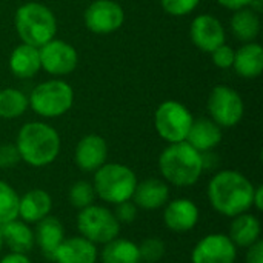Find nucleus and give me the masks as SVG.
<instances>
[{
	"label": "nucleus",
	"mask_w": 263,
	"mask_h": 263,
	"mask_svg": "<svg viewBox=\"0 0 263 263\" xmlns=\"http://www.w3.org/2000/svg\"><path fill=\"white\" fill-rule=\"evenodd\" d=\"M254 188V183L242 173L223 170L210 180L206 196L216 213L233 219L253 208Z\"/></svg>",
	"instance_id": "f257e3e1"
},
{
	"label": "nucleus",
	"mask_w": 263,
	"mask_h": 263,
	"mask_svg": "<svg viewBox=\"0 0 263 263\" xmlns=\"http://www.w3.org/2000/svg\"><path fill=\"white\" fill-rule=\"evenodd\" d=\"M15 146L22 162L32 168H43L59 157L62 140L54 126L43 122H29L18 129Z\"/></svg>",
	"instance_id": "f03ea898"
},
{
	"label": "nucleus",
	"mask_w": 263,
	"mask_h": 263,
	"mask_svg": "<svg viewBox=\"0 0 263 263\" xmlns=\"http://www.w3.org/2000/svg\"><path fill=\"white\" fill-rule=\"evenodd\" d=\"M159 171L166 183L179 188L196 185L202 174V154L186 142L168 143L159 156Z\"/></svg>",
	"instance_id": "7ed1b4c3"
},
{
	"label": "nucleus",
	"mask_w": 263,
	"mask_h": 263,
	"mask_svg": "<svg viewBox=\"0 0 263 263\" xmlns=\"http://www.w3.org/2000/svg\"><path fill=\"white\" fill-rule=\"evenodd\" d=\"M15 32L22 43L40 48L57 34V18L43 3L28 2L17 8L14 15Z\"/></svg>",
	"instance_id": "20e7f679"
},
{
	"label": "nucleus",
	"mask_w": 263,
	"mask_h": 263,
	"mask_svg": "<svg viewBox=\"0 0 263 263\" xmlns=\"http://www.w3.org/2000/svg\"><path fill=\"white\" fill-rule=\"evenodd\" d=\"M137 182V176L129 166L106 162L94 173L92 186L100 200L117 205L120 202L131 200Z\"/></svg>",
	"instance_id": "39448f33"
},
{
	"label": "nucleus",
	"mask_w": 263,
	"mask_h": 263,
	"mask_svg": "<svg viewBox=\"0 0 263 263\" xmlns=\"http://www.w3.org/2000/svg\"><path fill=\"white\" fill-rule=\"evenodd\" d=\"M29 108L43 119H57L66 114L74 105V89L62 79H51L32 88Z\"/></svg>",
	"instance_id": "423d86ee"
},
{
	"label": "nucleus",
	"mask_w": 263,
	"mask_h": 263,
	"mask_svg": "<svg viewBox=\"0 0 263 263\" xmlns=\"http://www.w3.org/2000/svg\"><path fill=\"white\" fill-rule=\"evenodd\" d=\"M77 230L94 245H105L119 237L120 223L109 208L92 203L79 211Z\"/></svg>",
	"instance_id": "0eeeda50"
},
{
	"label": "nucleus",
	"mask_w": 263,
	"mask_h": 263,
	"mask_svg": "<svg viewBox=\"0 0 263 263\" xmlns=\"http://www.w3.org/2000/svg\"><path fill=\"white\" fill-rule=\"evenodd\" d=\"M193 120L190 109L177 100L162 102L154 112V128L168 143L185 142Z\"/></svg>",
	"instance_id": "6e6552de"
},
{
	"label": "nucleus",
	"mask_w": 263,
	"mask_h": 263,
	"mask_svg": "<svg viewBox=\"0 0 263 263\" xmlns=\"http://www.w3.org/2000/svg\"><path fill=\"white\" fill-rule=\"evenodd\" d=\"M206 108L210 119L220 128H233L239 125L245 112L242 96L227 85H217L211 89Z\"/></svg>",
	"instance_id": "1a4fd4ad"
},
{
	"label": "nucleus",
	"mask_w": 263,
	"mask_h": 263,
	"mask_svg": "<svg viewBox=\"0 0 263 263\" xmlns=\"http://www.w3.org/2000/svg\"><path fill=\"white\" fill-rule=\"evenodd\" d=\"M39 52L42 69L57 79L69 76L76 71L79 65V54L76 48L71 43L59 40L55 37L42 45L39 48Z\"/></svg>",
	"instance_id": "9d476101"
},
{
	"label": "nucleus",
	"mask_w": 263,
	"mask_h": 263,
	"mask_svg": "<svg viewBox=\"0 0 263 263\" xmlns=\"http://www.w3.org/2000/svg\"><path fill=\"white\" fill-rule=\"evenodd\" d=\"M83 22L94 34H111L122 28L125 11L114 0H94L85 9Z\"/></svg>",
	"instance_id": "9b49d317"
},
{
	"label": "nucleus",
	"mask_w": 263,
	"mask_h": 263,
	"mask_svg": "<svg viewBox=\"0 0 263 263\" xmlns=\"http://www.w3.org/2000/svg\"><path fill=\"white\" fill-rule=\"evenodd\" d=\"M236 259L237 247L222 233L202 237L191 251V263H236Z\"/></svg>",
	"instance_id": "f8f14e48"
},
{
	"label": "nucleus",
	"mask_w": 263,
	"mask_h": 263,
	"mask_svg": "<svg viewBox=\"0 0 263 263\" xmlns=\"http://www.w3.org/2000/svg\"><path fill=\"white\" fill-rule=\"evenodd\" d=\"M190 37L194 46L211 54L216 48L225 43V28L222 22L211 14H199L190 26Z\"/></svg>",
	"instance_id": "ddd939ff"
},
{
	"label": "nucleus",
	"mask_w": 263,
	"mask_h": 263,
	"mask_svg": "<svg viewBox=\"0 0 263 263\" xmlns=\"http://www.w3.org/2000/svg\"><path fill=\"white\" fill-rule=\"evenodd\" d=\"M200 219L199 206L191 200L185 197L174 199L171 202H166L165 211H163V223L165 227L177 234L188 233L196 228Z\"/></svg>",
	"instance_id": "4468645a"
},
{
	"label": "nucleus",
	"mask_w": 263,
	"mask_h": 263,
	"mask_svg": "<svg viewBox=\"0 0 263 263\" xmlns=\"http://www.w3.org/2000/svg\"><path fill=\"white\" fill-rule=\"evenodd\" d=\"M108 159L106 140L99 134L83 136L74 149V162L85 173H96Z\"/></svg>",
	"instance_id": "2eb2a0df"
},
{
	"label": "nucleus",
	"mask_w": 263,
	"mask_h": 263,
	"mask_svg": "<svg viewBox=\"0 0 263 263\" xmlns=\"http://www.w3.org/2000/svg\"><path fill=\"white\" fill-rule=\"evenodd\" d=\"M131 200L136 203L137 208L146 211L163 208L170 200V186L163 179L148 177L142 182H137Z\"/></svg>",
	"instance_id": "dca6fc26"
},
{
	"label": "nucleus",
	"mask_w": 263,
	"mask_h": 263,
	"mask_svg": "<svg viewBox=\"0 0 263 263\" xmlns=\"http://www.w3.org/2000/svg\"><path fill=\"white\" fill-rule=\"evenodd\" d=\"M97 259V245L82 236L63 239L51 257L55 263H96Z\"/></svg>",
	"instance_id": "f3484780"
},
{
	"label": "nucleus",
	"mask_w": 263,
	"mask_h": 263,
	"mask_svg": "<svg viewBox=\"0 0 263 263\" xmlns=\"http://www.w3.org/2000/svg\"><path fill=\"white\" fill-rule=\"evenodd\" d=\"M222 137V128L216 122H213L210 117H200L193 120L185 142L190 143L196 151L206 153L214 151V148L220 145Z\"/></svg>",
	"instance_id": "a211bd4d"
},
{
	"label": "nucleus",
	"mask_w": 263,
	"mask_h": 263,
	"mask_svg": "<svg viewBox=\"0 0 263 263\" xmlns=\"http://www.w3.org/2000/svg\"><path fill=\"white\" fill-rule=\"evenodd\" d=\"M52 197L42 188L26 191L18 202V219L26 223H37L51 214Z\"/></svg>",
	"instance_id": "6ab92c4d"
},
{
	"label": "nucleus",
	"mask_w": 263,
	"mask_h": 263,
	"mask_svg": "<svg viewBox=\"0 0 263 263\" xmlns=\"http://www.w3.org/2000/svg\"><path fill=\"white\" fill-rule=\"evenodd\" d=\"M234 71L243 79H257L263 71V48L257 42L243 43L234 51Z\"/></svg>",
	"instance_id": "aec40b11"
},
{
	"label": "nucleus",
	"mask_w": 263,
	"mask_h": 263,
	"mask_svg": "<svg viewBox=\"0 0 263 263\" xmlns=\"http://www.w3.org/2000/svg\"><path fill=\"white\" fill-rule=\"evenodd\" d=\"M3 236V245L8 247L11 253L28 254L35 247L34 230H31L29 223L14 219L0 227Z\"/></svg>",
	"instance_id": "412c9836"
},
{
	"label": "nucleus",
	"mask_w": 263,
	"mask_h": 263,
	"mask_svg": "<svg viewBox=\"0 0 263 263\" xmlns=\"http://www.w3.org/2000/svg\"><path fill=\"white\" fill-rule=\"evenodd\" d=\"M9 69L17 79L34 77L42 69L39 48L26 43L17 45L9 55Z\"/></svg>",
	"instance_id": "4be33fe9"
},
{
	"label": "nucleus",
	"mask_w": 263,
	"mask_h": 263,
	"mask_svg": "<svg viewBox=\"0 0 263 263\" xmlns=\"http://www.w3.org/2000/svg\"><path fill=\"white\" fill-rule=\"evenodd\" d=\"M65 239V230L62 222L54 216H46L40 222L35 223L34 240L35 245L42 250L46 257H52L54 251Z\"/></svg>",
	"instance_id": "5701e85b"
},
{
	"label": "nucleus",
	"mask_w": 263,
	"mask_h": 263,
	"mask_svg": "<svg viewBox=\"0 0 263 263\" xmlns=\"http://www.w3.org/2000/svg\"><path fill=\"white\" fill-rule=\"evenodd\" d=\"M260 236H262V225L254 214L243 213L240 216L233 217L228 237L233 240V243L237 248L251 247L253 243L260 240Z\"/></svg>",
	"instance_id": "b1692460"
},
{
	"label": "nucleus",
	"mask_w": 263,
	"mask_h": 263,
	"mask_svg": "<svg viewBox=\"0 0 263 263\" xmlns=\"http://www.w3.org/2000/svg\"><path fill=\"white\" fill-rule=\"evenodd\" d=\"M233 12L234 14L230 20V28H231L233 35L242 43L256 42L262 29L260 14L254 12L248 6L233 11Z\"/></svg>",
	"instance_id": "393cba45"
},
{
	"label": "nucleus",
	"mask_w": 263,
	"mask_h": 263,
	"mask_svg": "<svg viewBox=\"0 0 263 263\" xmlns=\"http://www.w3.org/2000/svg\"><path fill=\"white\" fill-rule=\"evenodd\" d=\"M102 263H142L139 245L133 240L116 237L103 245L100 253Z\"/></svg>",
	"instance_id": "a878e982"
},
{
	"label": "nucleus",
	"mask_w": 263,
	"mask_h": 263,
	"mask_svg": "<svg viewBox=\"0 0 263 263\" xmlns=\"http://www.w3.org/2000/svg\"><path fill=\"white\" fill-rule=\"evenodd\" d=\"M29 108L28 96L15 88L0 89V119L12 120L22 117Z\"/></svg>",
	"instance_id": "bb28decb"
},
{
	"label": "nucleus",
	"mask_w": 263,
	"mask_h": 263,
	"mask_svg": "<svg viewBox=\"0 0 263 263\" xmlns=\"http://www.w3.org/2000/svg\"><path fill=\"white\" fill-rule=\"evenodd\" d=\"M18 202L20 196L6 182L0 180V227L18 219Z\"/></svg>",
	"instance_id": "cd10ccee"
},
{
	"label": "nucleus",
	"mask_w": 263,
	"mask_h": 263,
	"mask_svg": "<svg viewBox=\"0 0 263 263\" xmlns=\"http://www.w3.org/2000/svg\"><path fill=\"white\" fill-rule=\"evenodd\" d=\"M96 191L92 183L86 182V180H77L71 185L69 191H68V200L71 203L72 208L76 210H83L89 205H92L96 202Z\"/></svg>",
	"instance_id": "c85d7f7f"
},
{
	"label": "nucleus",
	"mask_w": 263,
	"mask_h": 263,
	"mask_svg": "<svg viewBox=\"0 0 263 263\" xmlns=\"http://www.w3.org/2000/svg\"><path fill=\"white\" fill-rule=\"evenodd\" d=\"M139 253L142 262L157 263L165 257L166 245L160 237H148L142 240V243L139 245Z\"/></svg>",
	"instance_id": "c756f323"
},
{
	"label": "nucleus",
	"mask_w": 263,
	"mask_h": 263,
	"mask_svg": "<svg viewBox=\"0 0 263 263\" xmlns=\"http://www.w3.org/2000/svg\"><path fill=\"white\" fill-rule=\"evenodd\" d=\"M160 5L170 15L183 17L193 12L200 5V0H160Z\"/></svg>",
	"instance_id": "7c9ffc66"
},
{
	"label": "nucleus",
	"mask_w": 263,
	"mask_h": 263,
	"mask_svg": "<svg viewBox=\"0 0 263 263\" xmlns=\"http://www.w3.org/2000/svg\"><path fill=\"white\" fill-rule=\"evenodd\" d=\"M234 51H236L234 48L223 43L211 52V60L217 68L230 69L233 68V63H234Z\"/></svg>",
	"instance_id": "2f4dec72"
},
{
	"label": "nucleus",
	"mask_w": 263,
	"mask_h": 263,
	"mask_svg": "<svg viewBox=\"0 0 263 263\" xmlns=\"http://www.w3.org/2000/svg\"><path fill=\"white\" fill-rule=\"evenodd\" d=\"M22 162L15 143L0 145V170H11Z\"/></svg>",
	"instance_id": "473e14b6"
},
{
	"label": "nucleus",
	"mask_w": 263,
	"mask_h": 263,
	"mask_svg": "<svg viewBox=\"0 0 263 263\" xmlns=\"http://www.w3.org/2000/svg\"><path fill=\"white\" fill-rule=\"evenodd\" d=\"M116 210L112 211L116 219L119 220V223H133L136 219H137V206L133 200H125V202H120L117 205H114Z\"/></svg>",
	"instance_id": "72a5a7b5"
},
{
	"label": "nucleus",
	"mask_w": 263,
	"mask_h": 263,
	"mask_svg": "<svg viewBox=\"0 0 263 263\" xmlns=\"http://www.w3.org/2000/svg\"><path fill=\"white\" fill-rule=\"evenodd\" d=\"M245 263H263V242L262 239L247 248Z\"/></svg>",
	"instance_id": "f704fd0d"
},
{
	"label": "nucleus",
	"mask_w": 263,
	"mask_h": 263,
	"mask_svg": "<svg viewBox=\"0 0 263 263\" xmlns=\"http://www.w3.org/2000/svg\"><path fill=\"white\" fill-rule=\"evenodd\" d=\"M202 154V165H203V171L205 170H213L219 165V157L217 154H214L213 151H206V153H200Z\"/></svg>",
	"instance_id": "c9c22d12"
},
{
	"label": "nucleus",
	"mask_w": 263,
	"mask_h": 263,
	"mask_svg": "<svg viewBox=\"0 0 263 263\" xmlns=\"http://www.w3.org/2000/svg\"><path fill=\"white\" fill-rule=\"evenodd\" d=\"M217 2L220 6H223L230 11H237V9L247 8L251 3V0H217Z\"/></svg>",
	"instance_id": "e433bc0d"
},
{
	"label": "nucleus",
	"mask_w": 263,
	"mask_h": 263,
	"mask_svg": "<svg viewBox=\"0 0 263 263\" xmlns=\"http://www.w3.org/2000/svg\"><path fill=\"white\" fill-rule=\"evenodd\" d=\"M0 263H32L31 259L28 257V254H18V253H8L5 254Z\"/></svg>",
	"instance_id": "4c0bfd02"
},
{
	"label": "nucleus",
	"mask_w": 263,
	"mask_h": 263,
	"mask_svg": "<svg viewBox=\"0 0 263 263\" xmlns=\"http://www.w3.org/2000/svg\"><path fill=\"white\" fill-rule=\"evenodd\" d=\"M253 206L257 210V211H262L263 210V186L259 185L254 188V196H253Z\"/></svg>",
	"instance_id": "58836bf2"
},
{
	"label": "nucleus",
	"mask_w": 263,
	"mask_h": 263,
	"mask_svg": "<svg viewBox=\"0 0 263 263\" xmlns=\"http://www.w3.org/2000/svg\"><path fill=\"white\" fill-rule=\"evenodd\" d=\"M248 8H251L254 12H257V14H260L263 11V0H251V3H250V6Z\"/></svg>",
	"instance_id": "ea45409f"
},
{
	"label": "nucleus",
	"mask_w": 263,
	"mask_h": 263,
	"mask_svg": "<svg viewBox=\"0 0 263 263\" xmlns=\"http://www.w3.org/2000/svg\"><path fill=\"white\" fill-rule=\"evenodd\" d=\"M3 247H5L3 245V236H2V230H0V253L3 251Z\"/></svg>",
	"instance_id": "a19ab883"
},
{
	"label": "nucleus",
	"mask_w": 263,
	"mask_h": 263,
	"mask_svg": "<svg viewBox=\"0 0 263 263\" xmlns=\"http://www.w3.org/2000/svg\"><path fill=\"white\" fill-rule=\"evenodd\" d=\"M142 263H154V262H142Z\"/></svg>",
	"instance_id": "79ce46f5"
}]
</instances>
